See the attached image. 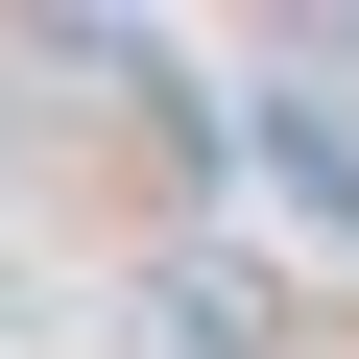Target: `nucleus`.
<instances>
[{"label":"nucleus","instance_id":"nucleus-1","mask_svg":"<svg viewBox=\"0 0 359 359\" xmlns=\"http://www.w3.org/2000/svg\"><path fill=\"white\" fill-rule=\"evenodd\" d=\"M144 359H287V264L168 240V264H144Z\"/></svg>","mask_w":359,"mask_h":359},{"label":"nucleus","instance_id":"nucleus-2","mask_svg":"<svg viewBox=\"0 0 359 359\" xmlns=\"http://www.w3.org/2000/svg\"><path fill=\"white\" fill-rule=\"evenodd\" d=\"M240 168H264L287 216H335V240H359V120H335V72H264V96H240Z\"/></svg>","mask_w":359,"mask_h":359}]
</instances>
